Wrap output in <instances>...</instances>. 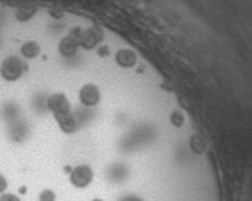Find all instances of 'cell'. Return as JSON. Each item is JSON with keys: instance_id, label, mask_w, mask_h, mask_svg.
Segmentation results:
<instances>
[{"instance_id": "obj_3", "label": "cell", "mask_w": 252, "mask_h": 201, "mask_svg": "<svg viewBox=\"0 0 252 201\" xmlns=\"http://www.w3.org/2000/svg\"><path fill=\"white\" fill-rule=\"evenodd\" d=\"M47 106L50 109V112L53 113V117H58V115L67 113V112H72L71 101H69V97L64 93H61V91L50 94V97L47 99Z\"/></svg>"}, {"instance_id": "obj_1", "label": "cell", "mask_w": 252, "mask_h": 201, "mask_svg": "<svg viewBox=\"0 0 252 201\" xmlns=\"http://www.w3.org/2000/svg\"><path fill=\"white\" fill-rule=\"evenodd\" d=\"M24 72H26V62L19 56L11 55L3 57V61L0 62V77L8 83L18 82L24 75Z\"/></svg>"}, {"instance_id": "obj_7", "label": "cell", "mask_w": 252, "mask_h": 201, "mask_svg": "<svg viewBox=\"0 0 252 201\" xmlns=\"http://www.w3.org/2000/svg\"><path fill=\"white\" fill-rule=\"evenodd\" d=\"M54 120H56V123H58L59 129L64 134H73L77 131V128H78L77 120H75V117H73L72 112L58 115V117H54Z\"/></svg>"}, {"instance_id": "obj_15", "label": "cell", "mask_w": 252, "mask_h": 201, "mask_svg": "<svg viewBox=\"0 0 252 201\" xmlns=\"http://www.w3.org/2000/svg\"><path fill=\"white\" fill-rule=\"evenodd\" d=\"M97 53H99V56H108V50L107 47H101V50H97Z\"/></svg>"}, {"instance_id": "obj_11", "label": "cell", "mask_w": 252, "mask_h": 201, "mask_svg": "<svg viewBox=\"0 0 252 201\" xmlns=\"http://www.w3.org/2000/svg\"><path fill=\"white\" fill-rule=\"evenodd\" d=\"M38 201H56V193L51 188H43L38 193Z\"/></svg>"}, {"instance_id": "obj_4", "label": "cell", "mask_w": 252, "mask_h": 201, "mask_svg": "<svg viewBox=\"0 0 252 201\" xmlns=\"http://www.w3.org/2000/svg\"><path fill=\"white\" fill-rule=\"evenodd\" d=\"M78 99L85 107H94L101 101V91L94 83L83 85L78 91Z\"/></svg>"}, {"instance_id": "obj_2", "label": "cell", "mask_w": 252, "mask_h": 201, "mask_svg": "<svg viewBox=\"0 0 252 201\" xmlns=\"http://www.w3.org/2000/svg\"><path fill=\"white\" fill-rule=\"evenodd\" d=\"M94 181V171L88 164H77L69 174V182L75 188H87Z\"/></svg>"}, {"instance_id": "obj_9", "label": "cell", "mask_w": 252, "mask_h": 201, "mask_svg": "<svg viewBox=\"0 0 252 201\" xmlns=\"http://www.w3.org/2000/svg\"><path fill=\"white\" fill-rule=\"evenodd\" d=\"M40 45L37 42H34V40H27L21 45V56L24 57V59H34V57H37L40 55Z\"/></svg>"}, {"instance_id": "obj_14", "label": "cell", "mask_w": 252, "mask_h": 201, "mask_svg": "<svg viewBox=\"0 0 252 201\" xmlns=\"http://www.w3.org/2000/svg\"><path fill=\"white\" fill-rule=\"evenodd\" d=\"M7 190H8V179L3 174H0V195L7 193Z\"/></svg>"}, {"instance_id": "obj_5", "label": "cell", "mask_w": 252, "mask_h": 201, "mask_svg": "<svg viewBox=\"0 0 252 201\" xmlns=\"http://www.w3.org/2000/svg\"><path fill=\"white\" fill-rule=\"evenodd\" d=\"M102 36H104V34H102L99 27H91V29H87V31H82L78 43L80 47H83L85 50H93L102 40Z\"/></svg>"}, {"instance_id": "obj_6", "label": "cell", "mask_w": 252, "mask_h": 201, "mask_svg": "<svg viewBox=\"0 0 252 201\" xmlns=\"http://www.w3.org/2000/svg\"><path fill=\"white\" fill-rule=\"evenodd\" d=\"M137 55L136 51L129 48H120L115 53V62L123 69H133L137 64Z\"/></svg>"}, {"instance_id": "obj_13", "label": "cell", "mask_w": 252, "mask_h": 201, "mask_svg": "<svg viewBox=\"0 0 252 201\" xmlns=\"http://www.w3.org/2000/svg\"><path fill=\"white\" fill-rule=\"evenodd\" d=\"M120 201H145V200L137 193H128V195H125V197H122Z\"/></svg>"}, {"instance_id": "obj_10", "label": "cell", "mask_w": 252, "mask_h": 201, "mask_svg": "<svg viewBox=\"0 0 252 201\" xmlns=\"http://www.w3.org/2000/svg\"><path fill=\"white\" fill-rule=\"evenodd\" d=\"M36 15V8L34 7H24L16 11V19L18 21H29L32 16Z\"/></svg>"}, {"instance_id": "obj_8", "label": "cell", "mask_w": 252, "mask_h": 201, "mask_svg": "<svg viewBox=\"0 0 252 201\" xmlns=\"http://www.w3.org/2000/svg\"><path fill=\"white\" fill-rule=\"evenodd\" d=\"M78 48H80L78 40L75 37H72L71 34L66 36V37H62L59 45H58V51L64 57H72L78 51Z\"/></svg>"}, {"instance_id": "obj_12", "label": "cell", "mask_w": 252, "mask_h": 201, "mask_svg": "<svg viewBox=\"0 0 252 201\" xmlns=\"http://www.w3.org/2000/svg\"><path fill=\"white\" fill-rule=\"evenodd\" d=\"M0 201H21V198L15 193H2L0 195Z\"/></svg>"}, {"instance_id": "obj_16", "label": "cell", "mask_w": 252, "mask_h": 201, "mask_svg": "<svg viewBox=\"0 0 252 201\" xmlns=\"http://www.w3.org/2000/svg\"><path fill=\"white\" fill-rule=\"evenodd\" d=\"M91 201H102L101 198H94V200H91Z\"/></svg>"}]
</instances>
